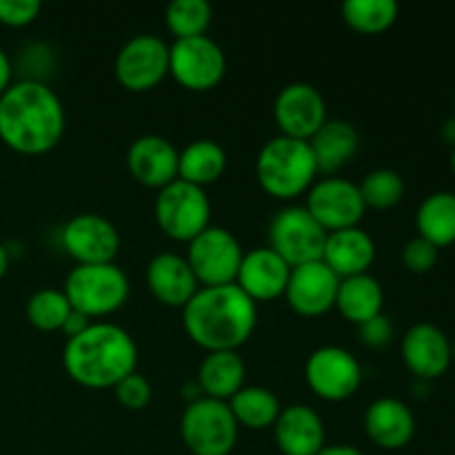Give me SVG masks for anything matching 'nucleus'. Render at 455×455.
Here are the masks:
<instances>
[{
	"label": "nucleus",
	"instance_id": "nucleus-1",
	"mask_svg": "<svg viewBox=\"0 0 455 455\" xmlns=\"http://www.w3.org/2000/svg\"><path fill=\"white\" fill-rule=\"evenodd\" d=\"M60 96L43 80L25 78L0 93V140L18 154H44L65 133Z\"/></svg>",
	"mask_w": 455,
	"mask_h": 455
},
{
	"label": "nucleus",
	"instance_id": "nucleus-2",
	"mask_svg": "<svg viewBox=\"0 0 455 455\" xmlns=\"http://www.w3.org/2000/svg\"><path fill=\"white\" fill-rule=\"evenodd\" d=\"M258 302L235 283L200 287L182 307V324L196 345L207 351H235L251 338Z\"/></svg>",
	"mask_w": 455,
	"mask_h": 455
},
{
	"label": "nucleus",
	"instance_id": "nucleus-3",
	"mask_svg": "<svg viewBox=\"0 0 455 455\" xmlns=\"http://www.w3.org/2000/svg\"><path fill=\"white\" fill-rule=\"evenodd\" d=\"M67 373L89 389H114L136 371L138 345L127 329L114 323H92L69 338L62 351Z\"/></svg>",
	"mask_w": 455,
	"mask_h": 455
},
{
	"label": "nucleus",
	"instance_id": "nucleus-4",
	"mask_svg": "<svg viewBox=\"0 0 455 455\" xmlns=\"http://www.w3.org/2000/svg\"><path fill=\"white\" fill-rule=\"evenodd\" d=\"M256 176L262 189L280 200H291L309 191L318 176V163L309 140L283 133L267 140L256 158Z\"/></svg>",
	"mask_w": 455,
	"mask_h": 455
},
{
	"label": "nucleus",
	"instance_id": "nucleus-5",
	"mask_svg": "<svg viewBox=\"0 0 455 455\" xmlns=\"http://www.w3.org/2000/svg\"><path fill=\"white\" fill-rule=\"evenodd\" d=\"M62 291L74 309L93 318L114 314L127 302L129 278L116 262L76 265L67 274Z\"/></svg>",
	"mask_w": 455,
	"mask_h": 455
},
{
	"label": "nucleus",
	"instance_id": "nucleus-6",
	"mask_svg": "<svg viewBox=\"0 0 455 455\" xmlns=\"http://www.w3.org/2000/svg\"><path fill=\"white\" fill-rule=\"evenodd\" d=\"M238 422L229 403L203 398L187 403L180 418V435L194 455H229L238 440Z\"/></svg>",
	"mask_w": 455,
	"mask_h": 455
},
{
	"label": "nucleus",
	"instance_id": "nucleus-7",
	"mask_svg": "<svg viewBox=\"0 0 455 455\" xmlns=\"http://www.w3.org/2000/svg\"><path fill=\"white\" fill-rule=\"evenodd\" d=\"M154 212L156 222L169 238L189 243L209 227L212 203L203 187L176 178L163 189H158Z\"/></svg>",
	"mask_w": 455,
	"mask_h": 455
},
{
	"label": "nucleus",
	"instance_id": "nucleus-8",
	"mask_svg": "<svg viewBox=\"0 0 455 455\" xmlns=\"http://www.w3.org/2000/svg\"><path fill=\"white\" fill-rule=\"evenodd\" d=\"M327 229L307 212L305 204H289L280 209L269 225V247L289 267L305 265L323 258Z\"/></svg>",
	"mask_w": 455,
	"mask_h": 455
},
{
	"label": "nucleus",
	"instance_id": "nucleus-9",
	"mask_svg": "<svg viewBox=\"0 0 455 455\" xmlns=\"http://www.w3.org/2000/svg\"><path fill=\"white\" fill-rule=\"evenodd\" d=\"M243 256V244L229 229L209 225L194 240H189L185 258L189 260L200 287H218L235 283Z\"/></svg>",
	"mask_w": 455,
	"mask_h": 455
},
{
	"label": "nucleus",
	"instance_id": "nucleus-10",
	"mask_svg": "<svg viewBox=\"0 0 455 455\" xmlns=\"http://www.w3.org/2000/svg\"><path fill=\"white\" fill-rule=\"evenodd\" d=\"M227 71V56L207 34L176 38L169 44V74L187 89L207 92Z\"/></svg>",
	"mask_w": 455,
	"mask_h": 455
},
{
	"label": "nucleus",
	"instance_id": "nucleus-11",
	"mask_svg": "<svg viewBox=\"0 0 455 455\" xmlns=\"http://www.w3.org/2000/svg\"><path fill=\"white\" fill-rule=\"evenodd\" d=\"M305 378L315 395L324 400H347L363 382V367L358 358L345 347L324 345L311 351L305 364Z\"/></svg>",
	"mask_w": 455,
	"mask_h": 455
},
{
	"label": "nucleus",
	"instance_id": "nucleus-12",
	"mask_svg": "<svg viewBox=\"0 0 455 455\" xmlns=\"http://www.w3.org/2000/svg\"><path fill=\"white\" fill-rule=\"evenodd\" d=\"M116 78L132 92H147L169 74V44L156 34L132 36L116 53Z\"/></svg>",
	"mask_w": 455,
	"mask_h": 455
},
{
	"label": "nucleus",
	"instance_id": "nucleus-13",
	"mask_svg": "<svg viewBox=\"0 0 455 455\" xmlns=\"http://www.w3.org/2000/svg\"><path fill=\"white\" fill-rule=\"evenodd\" d=\"M305 207L327 229V234L347 227H358L360 218L367 212L358 185L338 176L315 180L307 191Z\"/></svg>",
	"mask_w": 455,
	"mask_h": 455
},
{
	"label": "nucleus",
	"instance_id": "nucleus-14",
	"mask_svg": "<svg viewBox=\"0 0 455 455\" xmlns=\"http://www.w3.org/2000/svg\"><path fill=\"white\" fill-rule=\"evenodd\" d=\"M65 251L78 265H96V262H114L120 249V234L109 218L100 213H76L65 222L60 231Z\"/></svg>",
	"mask_w": 455,
	"mask_h": 455
},
{
	"label": "nucleus",
	"instance_id": "nucleus-15",
	"mask_svg": "<svg viewBox=\"0 0 455 455\" xmlns=\"http://www.w3.org/2000/svg\"><path fill=\"white\" fill-rule=\"evenodd\" d=\"M274 118L283 136L309 140L327 120V102L311 83H289L275 96Z\"/></svg>",
	"mask_w": 455,
	"mask_h": 455
},
{
	"label": "nucleus",
	"instance_id": "nucleus-16",
	"mask_svg": "<svg viewBox=\"0 0 455 455\" xmlns=\"http://www.w3.org/2000/svg\"><path fill=\"white\" fill-rule=\"evenodd\" d=\"M338 284H340V275L320 258V260L291 267L284 298L298 314L320 315L336 305Z\"/></svg>",
	"mask_w": 455,
	"mask_h": 455
},
{
	"label": "nucleus",
	"instance_id": "nucleus-17",
	"mask_svg": "<svg viewBox=\"0 0 455 455\" xmlns=\"http://www.w3.org/2000/svg\"><path fill=\"white\" fill-rule=\"evenodd\" d=\"M403 360L418 380H435L451 367V340L440 327L431 323H418L407 329L403 338Z\"/></svg>",
	"mask_w": 455,
	"mask_h": 455
},
{
	"label": "nucleus",
	"instance_id": "nucleus-18",
	"mask_svg": "<svg viewBox=\"0 0 455 455\" xmlns=\"http://www.w3.org/2000/svg\"><path fill=\"white\" fill-rule=\"evenodd\" d=\"M180 151L169 138L158 133L138 136L127 149V167L138 182L163 189L178 178Z\"/></svg>",
	"mask_w": 455,
	"mask_h": 455
},
{
	"label": "nucleus",
	"instance_id": "nucleus-19",
	"mask_svg": "<svg viewBox=\"0 0 455 455\" xmlns=\"http://www.w3.org/2000/svg\"><path fill=\"white\" fill-rule=\"evenodd\" d=\"M289 274H291L289 262L280 258L274 249L256 247L244 251L238 275H235V284L253 302H265L284 296Z\"/></svg>",
	"mask_w": 455,
	"mask_h": 455
},
{
	"label": "nucleus",
	"instance_id": "nucleus-20",
	"mask_svg": "<svg viewBox=\"0 0 455 455\" xmlns=\"http://www.w3.org/2000/svg\"><path fill=\"white\" fill-rule=\"evenodd\" d=\"M275 444L284 455H318L324 444V422L309 404H291L274 422Z\"/></svg>",
	"mask_w": 455,
	"mask_h": 455
},
{
	"label": "nucleus",
	"instance_id": "nucleus-21",
	"mask_svg": "<svg viewBox=\"0 0 455 455\" xmlns=\"http://www.w3.org/2000/svg\"><path fill=\"white\" fill-rule=\"evenodd\" d=\"M147 287L169 307H185L200 289L189 260L180 253H156L147 265Z\"/></svg>",
	"mask_w": 455,
	"mask_h": 455
},
{
	"label": "nucleus",
	"instance_id": "nucleus-22",
	"mask_svg": "<svg viewBox=\"0 0 455 455\" xmlns=\"http://www.w3.org/2000/svg\"><path fill=\"white\" fill-rule=\"evenodd\" d=\"M364 431L369 438L387 451H395L411 443L416 434V416L400 398H378L364 413Z\"/></svg>",
	"mask_w": 455,
	"mask_h": 455
},
{
	"label": "nucleus",
	"instance_id": "nucleus-23",
	"mask_svg": "<svg viewBox=\"0 0 455 455\" xmlns=\"http://www.w3.org/2000/svg\"><path fill=\"white\" fill-rule=\"evenodd\" d=\"M323 260L336 271L340 278L355 274H367L376 260V243L369 231L360 227L329 231L324 240Z\"/></svg>",
	"mask_w": 455,
	"mask_h": 455
},
{
	"label": "nucleus",
	"instance_id": "nucleus-24",
	"mask_svg": "<svg viewBox=\"0 0 455 455\" xmlns=\"http://www.w3.org/2000/svg\"><path fill=\"white\" fill-rule=\"evenodd\" d=\"M247 367L238 351H207L198 369V385L203 395L229 400L244 387Z\"/></svg>",
	"mask_w": 455,
	"mask_h": 455
},
{
	"label": "nucleus",
	"instance_id": "nucleus-25",
	"mask_svg": "<svg viewBox=\"0 0 455 455\" xmlns=\"http://www.w3.org/2000/svg\"><path fill=\"white\" fill-rule=\"evenodd\" d=\"M385 305V289L376 275L355 274L340 278L336 293V307L347 320L355 324H363L367 320L382 314Z\"/></svg>",
	"mask_w": 455,
	"mask_h": 455
},
{
	"label": "nucleus",
	"instance_id": "nucleus-26",
	"mask_svg": "<svg viewBox=\"0 0 455 455\" xmlns=\"http://www.w3.org/2000/svg\"><path fill=\"white\" fill-rule=\"evenodd\" d=\"M358 132L351 123L342 118H327L323 127L309 138L314 149L318 172L331 173L340 169L347 160H351L358 151Z\"/></svg>",
	"mask_w": 455,
	"mask_h": 455
},
{
	"label": "nucleus",
	"instance_id": "nucleus-27",
	"mask_svg": "<svg viewBox=\"0 0 455 455\" xmlns=\"http://www.w3.org/2000/svg\"><path fill=\"white\" fill-rule=\"evenodd\" d=\"M227 169V151L220 142L209 140H194L180 151L178 160V178L191 182L196 187H207L216 182Z\"/></svg>",
	"mask_w": 455,
	"mask_h": 455
},
{
	"label": "nucleus",
	"instance_id": "nucleus-28",
	"mask_svg": "<svg viewBox=\"0 0 455 455\" xmlns=\"http://www.w3.org/2000/svg\"><path fill=\"white\" fill-rule=\"evenodd\" d=\"M418 235L443 249L455 243V194L434 191L420 203L416 213Z\"/></svg>",
	"mask_w": 455,
	"mask_h": 455
},
{
	"label": "nucleus",
	"instance_id": "nucleus-29",
	"mask_svg": "<svg viewBox=\"0 0 455 455\" xmlns=\"http://www.w3.org/2000/svg\"><path fill=\"white\" fill-rule=\"evenodd\" d=\"M229 409L234 413L235 422L238 425L249 427V429H265V427H274V422L278 420L280 411V400L267 387H256V385H244L243 389L235 395H231Z\"/></svg>",
	"mask_w": 455,
	"mask_h": 455
},
{
	"label": "nucleus",
	"instance_id": "nucleus-30",
	"mask_svg": "<svg viewBox=\"0 0 455 455\" xmlns=\"http://www.w3.org/2000/svg\"><path fill=\"white\" fill-rule=\"evenodd\" d=\"M398 3L395 0H345L342 3V18L349 27L363 34H380L389 29L398 18Z\"/></svg>",
	"mask_w": 455,
	"mask_h": 455
},
{
	"label": "nucleus",
	"instance_id": "nucleus-31",
	"mask_svg": "<svg viewBox=\"0 0 455 455\" xmlns=\"http://www.w3.org/2000/svg\"><path fill=\"white\" fill-rule=\"evenodd\" d=\"M213 9L207 0H173L164 9V20L176 38L203 36L212 22Z\"/></svg>",
	"mask_w": 455,
	"mask_h": 455
},
{
	"label": "nucleus",
	"instance_id": "nucleus-32",
	"mask_svg": "<svg viewBox=\"0 0 455 455\" xmlns=\"http://www.w3.org/2000/svg\"><path fill=\"white\" fill-rule=\"evenodd\" d=\"M71 302L62 289H38L27 300V318L34 327L43 331H56L62 329L67 315L71 314Z\"/></svg>",
	"mask_w": 455,
	"mask_h": 455
},
{
	"label": "nucleus",
	"instance_id": "nucleus-33",
	"mask_svg": "<svg viewBox=\"0 0 455 455\" xmlns=\"http://www.w3.org/2000/svg\"><path fill=\"white\" fill-rule=\"evenodd\" d=\"M360 196L364 204L373 209H389L404 196V178L395 169H373L360 180Z\"/></svg>",
	"mask_w": 455,
	"mask_h": 455
},
{
	"label": "nucleus",
	"instance_id": "nucleus-34",
	"mask_svg": "<svg viewBox=\"0 0 455 455\" xmlns=\"http://www.w3.org/2000/svg\"><path fill=\"white\" fill-rule=\"evenodd\" d=\"M116 400L123 404L129 411H140L154 398V389H151V382L147 380L142 373L133 371L129 376H124L118 385L114 387Z\"/></svg>",
	"mask_w": 455,
	"mask_h": 455
},
{
	"label": "nucleus",
	"instance_id": "nucleus-35",
	"mask_svg": "<svg viewBox=\"0 0 455 455\" xmlns=\"http://www.w3.org/2000/svg\"><path fill=\"white\" fill-rule=\"evenodd\" d=\"M440 256V249L434 243L425 240L422 235L409 240L403 249V262L413 274H427L435 267Z\"/></svg>",
	"mask_w": 455,
	"mask_h": 455
},
{
	"label": "nucleus",
	"instance_id": "nucleus-36",
	"mask_svg": "<svg viewBox=\"0 0 455 455\" xmlns=\"http://www.w3.org/2000/svg\"><path fill=\"white\" fill-rule=\"evenodd\" d=\"M40 0H0V22L9 27L29 25L38 18Z\"/></svg>",
	"mask_w": 455,
	"mask_h": 455
},
{
	"label": "nucleus",
	"instance_id": "nucleus-37",
	"mask_svg": "<svg viewBox=\"0 0 455 455\" xmlns=\"http://www.w3.org/2000/svg\"><path fill=\"white\" fill-rule=\"evenodd\" d=\"M358 329H360V338H363L364 345L369 347H385L387 342L394 338V324H391L389 315L385 314H378L376 318L358 324Z\"/></svg>",
	"mask_w": 455,
	"mask_h": 455
},
{
	"label": "nucleus",
	"instance_id": "nucleus-38",
	"mask_svg": "<svg viewBox=\"0 0 455 455\" xmlns=\"http://www.w3.org/2000/svg\"><path fill=\"white\" fill-rule=\"evenodd\" d=\"M89 324H92L89 323V315H84L83 311H78V309H71V314L67 315V320H65V324H62L60 331H65L67 340H69V338L83 333Z\"/></svg>",
	"mask_w": 455,
	"mask_h": 455
},
{
	"label": "nucleus",
	"instance_id": "nucleus-39",
	"mask_svg": "<svg viewBox=\"0 0 455 455\" xmlns=\"http://www.w3.org/2000/svg\"><path fill=\"white\" fill-rule=\"evenodd\" d=\"M12 84V60H9L7 52L0 47V93Z\"/></svg>",
	"mask_w": 455,
	"mask_h": 455
},
{
	"label": "nucleus",
	"instance_id": "nucleus-40",
	"mask_svg": "<svg viewBox=\"0 0 455 455\" xmlns=\"http://www.w3.org/2000/svg\"><path fill=\"white\" fill-rule=\"evenodd\" d=\"M318 455H364L360 449L351 447V444H329Z\"/></svg>",
	"mask_w": 455,
	"mask_h": 455
},
{
	"label": "nucleus",
	"instance_id": "nucleus-41",
	"mask_svg": "<svg viewBox=\"0 0 455 455\" xmlns=\"http://www.w3.org/2000/svg\"><path fill=\"white\" fill-rule=\"evenodd\" d=\"M440 133H443V140L447 142V145L455 147V116H453V118L444 120V124H443V129H440Z\"/></svg>",
	"mask_w": 455,
	"mask_h": 455
},
{
	"label": "nucleus",
	"instance_id": "nucleus-42",
	"mask_svg": "<svg viewBox=\"0 0 455 455\" xmlns=\"http://www.w3.org/2000/svg\"><path fill=\"white\" fill-rule=\"evenodd\" d=\"M7 269H9V251H7V247L0 243V278L7 274Z\"/></svg>",
	"mask_w": 455,
	"mask_h": 455
},
{
	"label": "nucleus",
	"instance_id": "nucleus-43",
	"mask_svg": "<svg viewBox=\"0 0 455 455\" xmlns=\"http://www.w3.org/2000/svg\"><path fill=\"white\" fill-rule=\"evenodd\" d=\"M451 169H453V173H455V147H453V151H451Z\"/></svg>",
	"mask_w": 455,
	"mask_h": 455
},
{
	"label": "nucleus",
	"instance_id": "nucleus-44",
	"mask_svg": "<svg viewBox=\"0 0 455 455\" xmlns=\"http://www.w3.org/2000/svg\"><path fill=\"white\" fill-rule=\"evenodd\" d=\"M451 355H453V360H455V340L451 342Z\"/></svg>",
	"mask_w": 455,
	"mask_h": 455
},
{
	"label": "nucleus",
	"instance_id": "nucleus-45",
	"mask_svg": "<svg viewBox=\"0 0 455 455\" xmlns=\"http://www.w3.org/2000/svg\"><path fill=\"white\" fill-rule=\"evenodd\" d=\"M453 107H455V93H453Z\"/></svg>",
	"mask_w": 455,
	"mask_h": 455
}]
</instances>
